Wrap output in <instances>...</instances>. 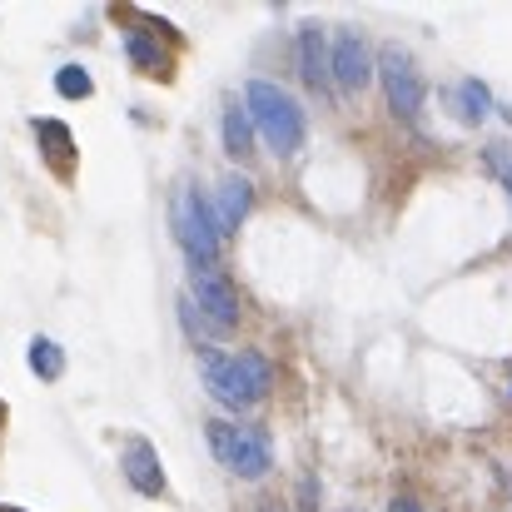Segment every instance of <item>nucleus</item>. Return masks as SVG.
I'll return each instance as SVG.
<instances>
[{"instance_id":"1","label":"nucleus","mask_w":512,"mask_h":512,"mask_svg":"<svg viewBox=\"0 0 512 512\" xmlns=\"http://www.w3.org/2000/svg\"><path fill=\"white\" fill-rule=\"evenodd\" d=\"M199 368H204V383L209 393L224 403V408H254L264 403L269 383H274V368L264 353H219V348H199Z\"/></svg>"},{"instance_id":"2","label":"nucleus","mask_w":512,"mask_h":512,"mask_svg":"<svg viewBox=\"0 0 512 512\" xmlns=\"http://www.w3.org/2000/svg\"><path fill=\"white\" fill-rule=\"evenodd\" d=\"M249 115H254V130L264 135V145L274 155H299L304 150L309 120H304L299 100L284 95L274 80H249Z\"/></svg>"},{"instance_id":"3","label":"nucleus","mask_w":512,"mask_h":512,"mask_svg":"<svg viewBox=\"0 0 512 512\" xmlns=\"http://www.w3.org/2000/svg\"><path fill=\"white\" fill-rule=\"evenodd\" d=\"M170 224H174V239H179L184 254H189V269H214L224 229H219L214 199L199 194V184H179L174 209H170Z\"/></svg>"},{"instance_id":"4","label":"nucleus","mask_w":512,"mask_h":512,"mask_svg":"<svg viewBox=\"0 0 512 512\" xmlns=\"http://www.w3.org/2000/svg\"><path fill=\"white\" fill-rule=\"evenodd\" d=\"M209 453L234 473V478H264L269 463H274V448H269V433L264 428H249V423H224L214 418L209 428Z\"/></svg>"},{"instance_id":"5","label":"nucleus","mask_w":512,"mask_h":512,"mask_svg":"<svg viewBox=\"0 0 512 512\" xmlns=\"http://www.w3.org/2000/svg\"><path fill=\"white\" fill-rule=\"evenodd\" d=\"M378 80H383V95H388V105H393L398 120H418V115H423V105H428V80H423V70H418V60H413L408 50L388 45V50L378 55Z\"/></svg>"},{"instance_id":"6","label":"nucleus","mask_w":512,"mask_h":512,"mask_svg":"<svg viewBox=\"0 0 512 512\" xmlns=\"http://www.w3.org/2000/svg\"><path fill=\"white\" fill-rule=\"evenodd\" d=\"M194 279V299H199V314L209 319V329L229 334L239 329V299H234V284L219 274V269H189Z\"/></svg>"},{"instance_id":"7","label":"nucleus","mask_w":512,"mask_h":512,"mask_svg":"<svg viewBox=\"0 0 512 512\" xmlns=\"http://www.w3.org/2000/svg\"><path fill=\"white\" fill-rule=\"evenodd\" d=\"M120 468H125V478L135 483V493H145V498H160V493H165V463H160V453H155L145 438H130V443H125Z\"/></svg>"},{"instance_id":"8","label":"nucleus","mask_w":512,"mask_h":512,"mask_svg":"<svg viewBox=\"0 0 512 512\" xmlns=\"http://www.w3.org/2000/svg\"><path fill=\"white\" fill-rule=\"evenodd\" d=\"M329 70H334V80H339V90H363L368 85V75H373V60H368V45L353 35V30H343L339 45H329Z\"/></svg>"},{"instance_id":"9","label":"nucleus","mask_w":512,"mask_h":512,"mask_svg":"<svg viewBox=\"0 0 512 512\" xmlns=\"http://www.w3.org/2000/svg\"><path fill=\"white\" fill-rule=\"evenodd\" d=\"M249 209H254V184H249V174L229 170L219 179V189H214V214H219V229L229 234V229H239L244 219H249Z\"/></svg>"},{"instance_id":"10","label":"nucleus","mask_w":512,"mask_h":512,"mask_svg":"<svg viewBox=\"0 0 512 512\" xmlns=\"http://www.w3.org/2000/svg\"><path fill=\"white\" fill-rule=\"evenodd\" d=\"M448 110L458 115V125H483V115L493 110V95L483 80H458L448 90Z\"/></svg>"},{"instance_id":"11","label":"nucleus","mask_w":512,"mask_h":512,"mask_svg":"<svg viewBox=\"0 0 512 512\" xmlns=\"http://www.w3.org/2000/svg\"><path fill=\"white\" fill-rule=\"evenodd\" d=\"M35 140H40V150H45V160L55 170L70 174V165H75V135H70L65 120H35Z\"/></svg>"},{"instance_id":"12","label":"nucleus","mask_w":512,"mask_h":512,"mask_svg":"<svg viewBox=\"0 0 512 512\" xmlns=\"http://www.w3.org/2000/svg\"><path fill=\"white\" fill-rule=\"evenodd\" d=\"M299 70H304V80L319 90L324 85V75H329V60H324V30L314 25V20H304V30H299Z\"/></svg>"},{"instance_id":"13","label":"nucleus","mask_w":512,"mask_h":512,"mask_svg":"<svg viewBox=\"0 0 512 512\" xmlns=\"http://www.w3.org/2000/svg\"><path fill=\"white\" fill-rule=\"evenodd\" d=\"M224 150H229L234 160H244V155L254 150V115H249V105H239V100L224 105Z\"/></svg>"},{"instance_id":"14","label":"nucleus","mask_w":512,"mask_h":512,"mask_svg":"<svg viewBox=\"0 0 512 512\" xmlns=\"http://www.w3.org/2000/svg\"><path fill=\"white\" fill-rule=\"evenodd\" d=\"M30 368H35V378L55 383V378L65 373V353H60V343H50V339H30Z\"/></svg>"},{"instance_id":"15","label":"nucleus","mask_w":512,"mask_h":512,"mask_svg":"<svg viewBox=\"0 0 512 512\" xmlns=\"http://www.w3.org/2000/svg\"><path fill=\"white\" fill-rule=\"evenodd\" d=\"M125 50H130L135 70H150V75H160V70H165V50H160V40H150V35H130V40H125Z\"/></svg>"},{"instance_id":"16","label":"nucleus","mask_w":512,"mask_h":512,"mask_svg":"<svg viewBox=\"0 0 512 512\" xmlns=\"http://www.w3.org/2000/svg\"><path fill=\"white\" fill-rule=\"evenodd\" d=\"M55 90H60L65 100H85L95 85H90V75H85L80 65H60V70H55Z\"/></svg>"},{"instance_id":"17","label":"nucleus","mask_w":512,"mask_h":512,"mask_svg":"<svg viewBox=\"0 0 512 512\" xmlns=\"http://www.w3.org/2000/svg\"><path fill=\"white\" fill-rule=\"evenodd\" d=\"M483 160H488V170L498 174V179L508 184V194H512V145H503V140H493V145L483 150Z\"/></svg>"},{"instance_id":"18","label":"nucleus","mask_w":512,"mask_h":512,"mask_svg":"<svg viewBox=\"0 0 512 512\" xmlns=\"http://www.w3.org/2000/svg\"><path fill=\"white\" fill-rule=\"evenodd\" d=\"M388 512H423V508H418L413 498H393V503H388Z\"/></svg>"},{"instance_id":"19","label":"nucleus","mask_w":512,"mask_h":512,"mask_svg":"<svg viewBox=\"0 0 512 512\" xmlns=\"http://www.w3.org/2000/svg\"><path fill=\"white\" fill-rule=\"evenodd\" d=\"M0 512H20V508H0Z\"/></svg>"},{"instance_id":"20","label":"nucleus","mask_w":512,"mask_h":512,"mask_svg":"<svg viewBox=\"0 0 512 512\" xmlns=\"http://www.w3.org/2000/svg\"><path fill=\"white\" fill-rule=\"evenodd\" d=\"M264 512H274V508H264Z\"/></svg>"}]
</instances>
